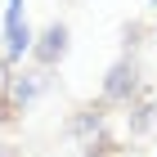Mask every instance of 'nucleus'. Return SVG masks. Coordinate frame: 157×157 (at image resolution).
<instances>
[{"label": "nucleus", "instance_id": "nucleus-1", "mask_svg": "<svg viewBox=\"0 0 157 157\" xmlns=\"http://www.w3.org/2000/svg\"><path fill=\"white\" fill-rule=\"evenodd\" d=\"M18 18H23V0H9V13H5V27H9V54H13V59H18V54L27 49V40H32V36H27V27L18 23Z\"/></svg>", "mask_w": 157, "mask_h": 157}, {"label": "nucleus", "instance_id": "nucleus-2", "mask_svg": "<svg viewBox=\"0 0 157 157\" xmlns=\"http://www.w3.org/2000/svg\"><path fill=\"white\" fill-rule=\"evenodd\" d=\"M63 40H67V36H63V27H54V32L45 36V49H40V54H45V59H54V54H63Z\"/></svg>", "mask_w": 157, "mask_h": 157}, {"label": "nucleus", "instance_id": "nucleus-3", "mask_svg": "<svg viewBox=\"0 0 157 157\" xmlns=\"http://www.w3.org/2000/svg\"><path fill=\"white\" fill-rule=\"evenodd\" d=\"M0 157H9V153H5V148H0Z\"/></svg>", "mask_w": 157, "mask_h": 157}]
</instances>
